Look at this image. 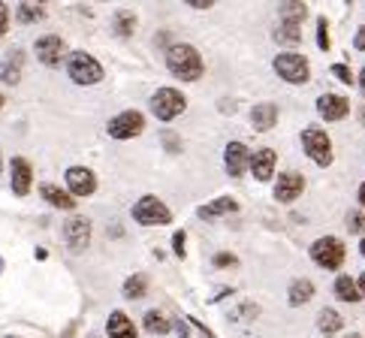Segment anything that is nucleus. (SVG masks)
Instances as JSON below:
<instances>
[{
  "instance_id": "1",
  "label": "nucleus",
  "mask_w": 365,
  "mask_h": 338,
  "mask_svg": "<svg viewBox=\"0 0 365 338\" xmlns=\"http://www.w3.org/2000/svg\"><path fill=\"white\" fill-rule=\"evenodd\" d=\"M166 70L181 82H197L200 76L205 73V63H202V55L197 51V46L175 43V46H169V51H166Z\"/></svg>"
},
{
  "instance_id": "2",
  "label": "nucleus",
  "mask_w": 365,
  "mask_h": 338,
  "mask_svg": "<svg viewBox=\"0 0 365 338\" xmlns=\"http://www.w3.org/2000/svg\"><path fill=\"white\" fill-rule=\"evenodd\" d=\"M67 76L76 82V85H97L103 76V67L94 55H88V51H73L70 61H67Z\"/></svg>"
},
{
  "instance_id": "3",
  "label": "nucleus",
  "mask_w": 365,
  "mask_h": 338,
  "mask_svg": "<svg viewBox=\"0 0 365 338\" xmlns=\"http://www.w3.org/2000/svg\"><path fill=\"white\" fill-rule=\"evenodd\" d=\"M302 148H305V154L311 160H314L317 166H332V160H335V154H332V139H329V133L326 130H320V127H305L302 130Z\"/></svg>"
},
{
  "instance_id": "4",
  "label": "nucleus",
  "mask_w": 365,
  "mask_h": 338,
  "mask_svg": "<svg viewBox=\"0 0 365 338\" xmlns=\"http://www.w3.org/2000/svg\"><path fill=\"white\" fill-rule=\"evenodd\" d=\"M344 257H347V248H344V242L338 236H323V239H317L314 245H311V260H314L317 266L329 269V272L341 269Z\"/></svg>"
},
{
  "instance_id": "5",
  "label": "nucleus",
  "mask_w": 365,
  "mask_h": 338,
  "mask_svg": "<svg viewBox=\"0 0 365 338\" xmlns=\"http://www.w3.org/2000/svg\"><path fill=\"white\" fill-rule=\"evenodd\" d=\"M185 109H187V97L175 88H158V94L151 97V112L158 121H175Z\"/></svg>"
},
{
  "instance_id": "6",
  "label": "nucleus",
  "mask_w": 365,
  "mask_h": 338,
  "mask_svg": "<svg viewBox=\"0 0 365 338\" xmlns=\"http://www.w3.org/2000/svg\"><path fill=\"white\" fill-rule=\"evenodd\" d=\"M133 220L142 227H166L173 224V212H169V205L158 197H142L136 205H133Z\"/></svg>"
},
{
  "instance_id": "7",
  "label": "nucleus",
  "mask_w": 365,
  "mask_h": 338,
  "mask_svg": "<svg viewBox=\"0 0 365 338\" xmlns=\"http://www.w3.org/2000/svg\"><path fill=\"white\" fill-rule=\"evenodd\" d=\"M272 67H275V73L290 85H305L311 79L308 58L296 55V51H284V55H278L275 61H272Z\"/></svg>"
},
{
  "instance_id": "8",
  "label": "nucleus",
  "mask_w": 365,
  "mask_h": 338,
  "mask_svg": "<svg viewBox=\"0 0 365 338\" xmlns=\"http://www.w3.org/2000/svg\"><path fill=\"white\" fill-rule=\"evenodd\" d=\"M142 130H145V115L142 112H136V109H127V112H118L115 118L106 124V133L112 136V139H133V136H139Z\"/></svg>"
},
{
  "instance_id": "9",
  "label": "nucleus",
  "mask_w": 365,
  "mask_h": 338,
  "mask_svg": "<svg viewBox=\"0 0 365 338\" xmlns=\"http://www.w3.org/2000/svg\"><path fill=\"white\" fill-rule=\"evenodd\" d=\"M63 178H67V188L73 193V200L91 197V193L97 190V175L91 173L88 166H70L67 173H63Z\"/></svg>"
},
{
  "instance_id": "10",
  "label": "nucleus",
  "mask_w": 365,
  "mask_h": 338,
  "mask_svg": "<svg viewBox=\"0 0 365 338\" xmlns=\"http://www.w3.org/2000/svg\"><path fill=\"white\" fill-rule=\"evenodd\" d=\"M63 239H67V245H70V251H85L88 245H91V220L88 217H82V215H76V217H70L67 224H63Z\"/></svg>"
},
{
  "instance_id": "11",
  "label": "nucleus",
  "mask_w": 365,
  "mask_h": 338,
  "mask_svg": "<svg viewBox=\"0 0 365 338\" xmlns=\"http://www.w3.org/2000/svg\"><path fill=\"white\" fill-rule=\"evenodd\" d=\"M36 51V58H40L46 67H61V61H63V51H67V43L61 40V36L55 34H48V36H40L34 46Z\"/></svg>"
},
{
  "instance_id": "12",
  "label": "nucleus",
  "mask_w": 365,
  "mask_h": 338,
  "mask_svg": "<svg viewBox=\"0 0 365 338\" xmlns=\"http://www.w3.org/2000/svg\"><path fill=\"white\" fill-rule=\"evenodd\" d=\"M9 185L16 197H28L31 185H34V169L24 158H12L9 160Z\"/></svg>"
},
{
  "instance_id": "13",
  "label": "nucleus",
  "mask_w": 365,
  "mask_h": 338,
  "mask_svg": "<svg viewBox=\"0 0 365 338\" xmlns=\"http://www.w3.org/2000/svg\"><path fill=\"white\" fill-rule=\"evenodd\" d=\"M275 163H278L275 148H257L251 158H247V169L254 173L257 181H269L272 173H275Z\"/></svg>"
},
{
  "instance_id": "14",
  "label": "nucleus",
  "mask_w": 365,
  "mask_h": 338,
  "mask_svg": "<svg viewBox=\"0 0 365 338\" xmlns=\"http://www.w3.org/2000/svg\"><path fill=\"white\" fill-rule=\"evenodd\" d=\"M305 190V178L299 173H281L278 181H275V200L278 203H293L302 197Z\"/></svg>"
},
{
  "instance_id": "15",
  "label": "nucleus",
  "mask_w": 365,
  "mask_h": 338,
  "mask_svg": "<svg viewBox=\"0 0 365 338\" xmlns=\"http://www.w3.org/2000/svg\"><path fill=\"white\" fill-rule=\"evenodd\" d=\"M317 112H320V118H326V121H341V118H347V112H350V100L341 97V94H323L317 100Z\"/></svg>"
},
{
  "instance_id": "16",
  "label": "nucleus",
  "mask_w": 365,
  "mask_h": 338,
  "mask_svg": "<svg viewBox=\"0 0 365 338\" xmlns=\"http://www.w3.org/2000/svg\"><path fill=\"white\" fill-rule=\"evenodd\" d=\"M247 158H251V151H247L245 142H230L224 148V166L232 178H242L245 169H247Z\"/></svg>"
},
{
  "instance_id": "17",
  "label": "nucleus",
  "mask_w": 365,
  "mask_h": 338,
  "mask_svg": "<svg viewBox=\"0 0 365 338\" xmlns=\"http://www.w3.org/2000/svg\"><path fill=\"white\" fill-rule=\"evenodd\" d=\"M251 124L259 133H269V130L278 124V106L275 103H257L251 109Z\"/></svg>"
},
{
  "instance_id": "18",
  "label": "nucleus",
  "mask_w": 365,
  "mask_h": 338,
  "mask_svg": "<svg viewBox=\"0 0 365 338\" xmlns=\"http://www.w3.org/2000/svg\"><path fill=\"white\" fill-rule=\"evenodd\" d=\"M106 332L109 338H136V327L124 311H112L109 320H106Z\"/></svg>"
},
{
  "instance_id": "19",
  "label": "nucleus",
  "mask_w": 365,
  "mask_h": 338,
  "mask_svg": "<svg viewBox=\"0 0 365 338\" xmlns=\"http://www.w3.org/2000/svg\"><path fill=\"white\" fill-rule=\"evenodd\" d=\"M40 193H43V200L48 203V205H55V209H61V212H70V209H76V200L70 197L67 190H61L58 185H40Z\"/></svg>"
},
{
  "instance_id": "20",
  "label": "nucleus",
  "mask_w": 365,
  "mask_h": 338,
  "mask_svg": "<svg viewBox=\"0 0 365 338\" xmlns=\"http://www.w3.org/2000/svg\"><path fill=\"white\" fill-rule=\"evenodd\" d=\"M232 212H239V203L232 200V197H217V200H212L208 205H202V209H200V217H202V220H212V217L232 215Z\"/></svg>"
},
{
  "instance_id": "21",
  "label": "nucleus",
  "mask_w": 365,
  "mask_h": 338,
  "mask_svg": "<svg viewBox=\"0 0 365 338\" xmlns=\"http://www.w3.org/2000/svg\"><path fill=\"white\" fill-rule=\"evenodd\" d=\"M287 293H290V296H287V302H290L293 308H299V305H305V302L314 299V284H311L308 278H296Z\"/></svg>"
},
{
  "instance_id": "22",
  "label": "nucleus",
  "mask_w": 365,
  "mask_h": 338,
  "mask_svg": "<svg viewBox=\"0 0 365 338\" xmlns=\"http://www.w3.org/2000/svg\"><path fill=\"white\" fill-rule=\"evenodd\" d=\"M21 79V51H9V55L0 61V82L16 85Z\"/></svg>"
},
{
  "instance_id": "23",
  "label": "nucleus",
  "mask_w": 365,
  "mask_h": 338,
  "mask_svg": "<svg viewBox=\"0 0 365 338\" xmlns=\"http://www.w3.org/2000/svg\"><path fill=\"white\" fill-rule=\"evenodd\" d=\"M341 327H344V320H341V314H338L335 308H323L320 314H317V329H320L323 335L341 332Z\"/></svg>"
},
{
  "instance_id": "24",
  "label": "nucleus",
  "mask_w": 365,
  "mask_h": 338,
  "mask_svg": "<svg viewBox=\"0 0 365 338\" xmlns=\"http://www.w3.org/2000/svg\"><path fill=\"white\" fill-rule=\"evenodd\" d=\"M278 16H281V21L302 28V21H305V16H308V6H305V4H296V0H290V4H281V6H278Z\"/></svg>"
},
{
  "instance_id": "25",
  "label": "nucleus",
  "mask_w": 365,
  "mask_h": 338,
  "mask_svg": "<svg viewBox=\"0 0 365 338\" xmlns=\"http://www.w3.org/2000/svg\"><path fill=\"white\" fill-rule=\"evenodd\" d=\"M335 296L341 302H359V290H356V281L350 275H338L335 278Z\"/></svg>"
},
{
  "instance_id": "26",
  "label": "nucleus",
  "mask_w": 365,
  "mask_h": 338,
  "mask_svg": "<svg viewBox=\"0 0 365 338\" xmlns=\"http://www.w3.org/2000/svg\"><path fill=\"white\" fill-rule=\"evenodd\" d=\"M145 329L151 332V335H166L169 329H173V323H169V317H163L160 314V311H148V314H145Z\"/></svg>"
},
{
  "instance_id": "27",
  "label": "nucleus",
  "mask_w": 365,
  "mask_h": 338,
  "mask_svg": "<svg viewBox=\"0 0 365 338\" xmlns=\"http://www.w3.org/2000/svg\"><path fill=\"white\" fill-rule=\"evenodd\" d=\"M16 19H19L21 24H36V21H43V19H46V9H43V6H36V4H19Z\"/></svg>"
},
{
  "instance_id": "28",
  "label": "nucleus",
  "mask_w": 365,
  "mask_h": 338,
  "mask_svg": "<svg viewBox=\"0 0 365 338\" xmlns=\"http://www.w3.org/2000/svg\"><path fill=\"white\" fill-rule=\"evenodd\" d=\"M148 293V278L145 275H130L124 281V296L127 299H142Z\"/></svg>"
},
{
  "instance_id": "29",
  "label": "nucleus",
  "mask_w": 365,
  "mask_h": 338,
  "mask_svg": "<svg viewBox=\"0 0 365 338\" xmlns=\"http://www.w3.org/2000/svg\"><path fill=\"white\" fill-rule=\"evenodd\" d=\"M275 40H278V43H284V46H296L299 40H302V28H296V24L281 21V28L275 31Z\"/></svg>"
},
{
  "instance_id": "30",
  "label": "nucleus",
  "mask_w": 365,
  "mask_h": 338,
  "mask_svg": "<svg viewBox=\"0 0 365 338\" xmlns=\"http://www.w3.org/2000/svg\"><path fill=\"white\" fill-rule=\"evenodd\" d=\"M115 31H118V36H133V31H136V16L133 12L121 9L118 16H115Z\"/></svg>"
},
{
  "instance_id": "31",
  "label": "nucleus",
  "mask_w": 365,
  "mask_h": 338,
  "mask_svg": "<svg viewBox=\"0 0 365 338\" xmlns=\"http://www.w3.org/2000/svg\"><path fill=\"white\" fill-rule=\"evenodd\" d=\"M317 46L323 51H329L332 40H329V24H326V16H317Z\"/></svg>"
},
{
  "instance_id": "32",
  "label": "nucleus",
  "mask_w": 365,
  "mask_h": 338,
  "mask_svg": "<svg viewBox=\"0 0 365 338\" xmlns=\"http://www.w3.org/2000/svg\"><path fill=\"white\" fill-rule=\"evenodd\" d=\"M329 73H332L341 85H354V73H350L347 63H332V70H329Z\"/></svg>"
},
{
  "instance_id": "33",
  "label": "nucleus",
  "mask_w": 365,
  "mask_h": 338,
  "mask_svg": "<svg viewBox=\"0 0 365 338\" xmlns=\"http://www.w3.org/2000/svg\"><path fill=\"white\" fill-rule=\"evenodd\" d=\"M212 263H215L217 269H232V266H239V257L230 254V251H220V254H215Z\"/></svg>"
},
{
  "instance_id": "34",
  "label": "nucleus",
  "mask_w": 365,
  "mask_h": 338,
  "mask_svg": "<svg viewBox=\"0 0 365 338\" xmlns=\"http://www.w3.org/2000/svg\"><path fill=\"white\" fill-rule=\"evenodd\" d=\"M347 230L350 232H365V212H350L347 215Z\"/></svg>"
},
{
  "instance_id": "35",
  "label": "nucleus",
  "mask_w": 365,
  "mask_h": 338,
  "mask_svg": "<svg viewBox=\"0 0 365 338\" xmlns=\"http://www.w3.org/2000/svg\"><path fill=\"white\" fill-rule=\"evenodd\" d=\"M185 242H187V232H185V230H178L175 236H173V251H175L178 257H185Z\"/></svg>"
},
{
  "instance_id": "36",
  "label": "nucleus",
  "mask_w": 365,
  "mask_h": 338,
  "mask_svg": "<svg viewBox=\"0 0 365 338\" xmlns=\"http://www.w3.org/2000/svg\"><path fill=\"white\" fill-rule=\"evenodd\" d=\"M6 28H9V6L0 4V36L6 34Z\"/></svg>"
},
{
  "instance_id": "37",
  "label": "nucleus",
  "mask_w": 365,
  "mask_h": 338,
  "mask_svg": "<svg viewBox=\"0 0 365 338\" xmlns=\"http://www.w3.org/2000/svg\"><path fill=\"white\" fill-rule=\"evenodd\" d=\"M187 320H190V323H193V327H197V329H200V332H202L205 338H217V335H215L212 329H208V327H205V323H200V317H187Z\"/></svg>"
},
{
  "instance_id": "38",
  "label": "nucleus",
  "mask_w": 365,
  "mask_h": 338,
  "mask_svg": "<svg viewBox=\"0 0 365 338\" xmlns=\"http://www.w3.org/2000/svg\"><path fill=\"white\" fill-rule=\"evenodd\" d=\"M354 48H356V51H365V28L356 31V36H354Z\"/></svg>"
},
{
  "instance_id": "39",
  "label": "nucleus",
  "mask_w": 365,
  "mask_h": 338,
  "mask_svg": "<svg viewBox=\"0 0 365 338\" xmlns=\"http://www.w3.org/2000/svg\"><path fill=\"white\" fill-rule=\"evenodd\" d=\"M163 142L169 145V151H178V148H181V142H178L173 133H163Z\"/></svg>"
},
{
  "instance_id": "40",
  "label": "nucleus",
  "mask_w": 365,
  "mask_h": 338,
  "mask_svg": "<svg viewBox=\"0 0 365 338\" xmlns=\"http://www.w3.org/2000/svg\"><path fill=\"white\" fill-rule=\"evenodd\" d=\"M175 332H178L181 338H187V335H190V329H187V323H185V320H178V323H175Z\"/></svg>"
},
{
  "instance_id": "41",
  "label": "nucleus",
  "mask_w": 365,
  "mask_h": 338,
  "mask_svg": "<svg viewBox=\"0 0 365 338\" xmlns=\"http://www.w3.org/2000/svg\"><path fill=\"white\" fill-rule=\"evenodd\" d=\"M190 6H193V9H208L212 4H208V0H190Z\"/></svg>"
},
{
  "instance_id": "42",
  "label": "nucleus",
  "mask_w": 365,
  "mask_h": 338,
  "mask_svg": "<svg viewBox=\"0 0 365 338\" xmlns=\"http://www.w3.org/2000/svg\"><path fill=\"white\" fill-rule=\"evenodd\" d=\"M356 197H359V205H362V209H365V181H362V185H359V190H356Z\"/></svg>"
},
{
  "instance_id": "43",
  "label": "nucleus",
  "mask_w": 365,
  "mask_h": 338,
  "mask_svg": "<svg viewBox=\"0 0 365 338\" xmlns=\"http://www.w3.org/2000/svg\"><path fill=\"white\" fill-rule=\"evenodd\" d=\"M356 290H359V299H365V275L356 281Z\"/></svg>"
},
{
  "instance_id": "44",
  "label": "nucleus",
  "mask_w": 365,
  "mask_h": 338,
  "mask_svg": "<svg viewBox=\"0 0 365 338\" xmlns=\"http://www.w3.org/2000/svg\"><path fill=\"white\" fill-rule=\"evenodd\" d=\"M359 85H362V91H365V70L359 73Z\"/></svg>"
},
{
  "instance_id": "45",
  "label": "nucleus",
  "mask_w": 365,
  "mask_h": 338,
  "mask_svg": "<svg viewBox=\"0 0 365 338\" xmlns=\"http://www.w3.org/2000/svg\"><path fill=\"white\" fill-rule=\"evenodd\" d=\"M4 103H6V97H4V94H0V109H4Z\"/></svg>"
},
{
  "instance_id": "46",
  "label": "nucleus",
  "mask_w": 365,
  "mask_h": 338,
  "mask_svg": "<svg viewBox=\"0 0 365 338\" xmlns=\"http://www.w3.org/2000/svg\"><path fill=\"white\" fill-rule=\"evenodd\" d=\"M347 338H362V335H359V332H350V335H347Z\"/></svg>"
},
{
  "instance_id": "47",
  "label": "nucleus",
  "mask_w": 365,
  "mask_h": 338,
  "mask_svg": "<svg viewBox=\"0 0 365 338\" xmlns=\"http://www.w3.org/2000/svg\"><path fill=\"white\" fill-rule=\"evenodd\" d=\"M359 251H362V257H365V239H362V245H359Z\"/></svg>"
},
{
  "instance_id": "48",
  "label": "nucleus",
  "mask_w": 365,
  "mask_h": 338,
  "mask_svg": "<svg viewBox=\"0 0 365 338\" xmlns=\"http://www.w3.org/2000/svg\"><path fill=\"white\" fill-rule=\"evenodd\" d=\"M0 272H4V260H0Z\"/></svg>"
},
{
  "instance_id": "49",
  "label": "nucleus",
  "mask_w": 365,
  "mask_h": 338,
  "mask_svg": "<svg viewBox=\"0 0 365 338\" xmlns=\"http://www.w3.org/2000/svg\"><path fill=\"white\" fill-rule=\"evenodd\" d=\"M88 338H97V335H88Z\"/></svg>"
}]
</instances>
